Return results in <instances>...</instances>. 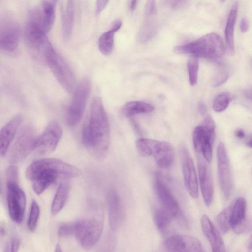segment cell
I'll return each mask as SVG.
<instances>
[{
  "label": "cell",
  "mask_w": 252,
  "mask_h": 252,
  "mask_svg": "<svg viewBox=\"0 0 252 252\" xmlns=\"http://www.w3.org/2000/svg\"><path fill=\"white\" fill-rule=\"evenodd\" d=\"M20 242L19 238L13 237L7 242L4 249V252H18Z\"/></svg>",
  "instance_id": "cell-38"
},
{
  "label": "cell",
  "mask_w": 252,
  "mask_h": 252,
  "mask_svg": "<svg viewBox=\"0 0 252 252\" xmlns=\"http://www.w3.org/2000/svg\"><path fill=\"white\" fill-rule=\"evenodd\" d=\"M173 50L178 54H189L197 58L217 60L223 56L225 47L221 37L212 32L188 44L176 46Z\"/></svg>",
  "instance_id": "cell-3"
},
{
  "label": "cell",
  "mask_w": 252,
  "mask_h": 252,
  "mask_svg": "<svg viewBox=\"0 0 252 252\" xmlns=\"http://www.w3.org/2000/svg\"><path fill=\"white\" fill-rule=\"evenodd\" d=\"M22 121V116L17 115L6 123L0 130V156H3L6 153Z\"/></svg>",
  "instance_id": "cell-19"
},
{
  "label": "cell",
  "mask_w": 252,
  "mask_h": 252,
  "mask_svg": "<svg viewBox=\"0 0 252 252\" xmlns=\"http://www.w3.org/2000/svg\"><path fill=\"white\" fill-rule=\"evenodd\" d=\"M6 184L19 185V169L15 165L8 167L6 170Z\"/></svg>",
  "instance_id": "cell-36"
},
{
  "label": "cell",
  "mask_w": 252,
  "mask_h": 252,
  "mask_svg": "<svg viewBox=\"0 0 252 252\" xmlns=\"http://www.w3.org/2000/svg\"><path fill=\"white\" fill-rule=\"evenodd\" d=\"M235 135L239 138H243L245 136V134L242 129H238L235 131Z\"/></svg>",
  "instance_id": "cell-46"
},
{
  "label": "cell",
  "mask_w": 252,
  "mask_h": 252,
  "mask_svg": "<svg viewBox=\"0 0 252 252\" xmlns=\"http://www.w3.org/2000/svg\"><path fill=\"white\" fill-rule=\"evenodd\" d=\"M249 28V24L247 19L244 17L240 22V29L242 32H246Z\"/></svg>",
  "instance_id": "cell-44"
},
{
  "label": "cell",
  "mask_w": 252,
  "mask_h": 252,
  "mask_svg": "<svg viewBox=\"0 0 252 252\" xmlns=\"http://www.w3.org/2000/svg\"><path fill=\"white\" fill-rule=\"evenodd\" d=\"M92 88L91 80L88 77L81 79L76 87L69 108L68 123L73 126L81 119L89 97Z\"/></svg>",
  "instance_id": "cell-6"
},
{
  "label": "cell",
  "mask_w": 252,
  "mask_h": 252,
  "mask_svg": "<svg viewBox=\"0 0 252 252\" xmlns=\"http://www.w3.org/2000/svg\"><path fill=\"white\" fill-rule=\"evenodd\" d=\"M0 191H1V187H0Z\"/></svg>",
  "instance_id": "cell-52"
},
{
  "label": "cell",
  "mask_w": 252,
  "mask_h": 252,
  "mask_svg": "<svg viewBox=\"0 0 252 252\" xmlns=\"http://www.w3.org/2000/svg\"><path fill=\"white\" fill-rule=\"evenodd\" d=\"M7 205L10 216L13 221L20 224L24 216L26 195L19 185L7 184Z\"/></svg>",
  "instance_id": "cell-12"
},
{
  "label": "cell",
  "mask_w": 252,
  "mask_h": 252,
  "mask_svg": "<svg viewBox=\"0 0 252 252\" xmlns=\"http://www.w3.org/2000/svg\"><path fill=\"white\" fill-rule=\"evenodd\" d=\"M160 141L148 139L140 138L136 141V147L139 154L144 156H153L157 151Z\"/></svg>",
  "instance_id": "cell-30"
},
{
  "label": "cell",
  "mask_w": 252,
  "mask_h": 252,
  "mask_svg": "<svg viewBox=\"0 0 252 252\" xmlns=\"http://www.w3.org/2000/svg\"><path fill=\"white\" fill-rule=\"evenodd\" d=\"M40 214V208L36 201H32L28 221V227L30 231H34L37 227Z\"/></svg>",
  "instance_id": "cell-35"
},
{
  "label": "cell",
  "mask_w": 252,
  "mask_h": 252,
  "mask_svg": "<svg viewBox=\"0 0 252 252\" xmlns=\"http://www.w3.org/2000/svg\"><path fill=\"white\" fill-rule=\"evenodd\" d=\"M182 166L185 188L189 194L194 198L199 196L198 184L193 161L188 150L181 149Z\"/></svg>",
  "instance_id": "cell-15"
},
{
  "label": "cell",
  "mask_w": 252,
  "mask_h": 252,
  "mask_svg": "<svg viewBox=\"0 0 252 252\" xmlns=\"http://www.w3.org/2000/svg\"><path fill=\"white\" fill-rule=\"evenodd\" d=\"M57 0H43L40 6L45 29L48 32L53 27L55 18Z\"/></svg>",
  "instance_id": "cell-29"
},
{
  "label": "cell",
  "mask_w": 252,
  "mask_h": 252,
  "mask_svg": "<svg viewBox=\"0 0 252 252\" xmlns=\"http://www.w3.org/2000/svg\"><path fill=\"white\" fill-rule=\"evenodd\" d=\"M62 130L56 121H51L43 133L37 137L34 150L39 155H46L56 148L62 136Z\"/></svg>",
  "instance_id": "cell-11"
},
{
  "label": "cell",
  "mask_w": 252,
  "mask_h": 252,
  "mask_svg": "<svg viewBox=\"0 0 252 252\" xmlns=\"http://www.w3.org/2000/svg\"><path fill=\"white\" fill-rule=\"evenodd\" d=\"M20 30L18 24L7 17L0 18V51L15 52L18 48Z\"/></svg>",
  "instance_id": "cell-9"
},
{
  "label": "cell",
  "mask_w": 252,
  "mask_h": 252,
  "mask_svg": "<svg viewBox=\"0 0 252 252\" xmlns=\"http://www.w3.org/2000/svg\"><path fill=\"white\" fill-rule=\"evenodd\" d=\"M171 8L175 9H178L183 7L186 3V1L183 0H171L168 1Z\"/></svg>",
  "instance_id": "cell-43"
},
{
  "label": "cell",
  "mask_w": 252,
  "mask_h": 252,
  "mask_svg": "<svg viewBox=\"0 0 252 252\" xmlns=\"http://www.w3.org/2000/svg\"><path fill=\"white\" fill-rule=\"evenodd\" d=\"M74 16V1L68 0L64 5L62 16V33L65 40H68L71 35Z\"/></svg>",
  "instance_id": "cell-23"
},
{
  "label": "cell",
  "mask_w": 252,
  "mask_h": 252,
  "mask_svg": "<svg viewBox=\"0 0 252 252\" xmlns=\"http://www.w3.org/2000/svg\"><path fill=\"white\" fill-rule=\"evenodd\" d=\"M247 145L250 148L252 147V138H251V136H250V137L248 138V140H247Z\"/></svg>",
  "instance_id": "cell-49"
},
{
  "label": "cell",
  "mask_w": 252,
  "mask_h": 252,
  "mask_svg": "<svg viewBox=\"0 0 252 252\" xmlns=\"http://www.w3.org/2000/svg\"><path fill=\"white\" fill-rule=\"evenodd\" d=\"M215 134L205 130L201 125L195 128L192 134V141L195 151L200 153L203 146L207 143L213 144Z\"/></svg>",
  "instance_id": "cell-28"
},
{
  "label": "cell",
  "mask_w": 252,
  "mask_h": 252,
  "mask_svg": "<svg viewBox=\"0 0 252 252\" xmlns=\"http://www.w3.org/2000/svg\"><path fill=\"white\" fill-rule=\"evenodd\" d=\"M37 138L31 126H24L18 133L11 149V161L15 163L24 159L34 150Z\"/></svg>",
  "instance_id": "cell-8"
},
{
  "label": "cell",
  "mask_w": 252,
  "mask_h": 252,
  "mask_svg": "<svg viewBox=\"0 0 252 252\" xmlns=\"http://www.w3.org/2000/svg\"><path fill=\"white\" fill-rule=\"evenodd\" d=\"M122 24L121 20H116L111 28L104 32L99 37L98 46L102 54L109 55L112 53L114 45V34L121 28Z\"/></svg>",
  "instance_id": "cell-21"
},
{
  "label": "cell",
  "mask_w": 252,
  "mask_h": 252,
  "mask_svg": "<svg viewBox=\"0 0 252 252\" xmlns=\"http://www.w3.org/2000/svg\"><path fill=\"white\" fill-rule=\"evenodd\" d=\"M75 229V222L62 223L59 227L58 234L61 237L69 236L74 235Z\"/></svg>",
  "instance_id": "cell-37"
},
{
  "label": "cell",
  "mask_w": 252,
  "mask_h": 252,
  "mask_svg": "<svg viewBox=\"0 0 252 252\" xmlns=\"http://www.w3.org/2000/svg\"><path fill=\"white\" fill-rule=\"evenodd\" d=\"M198 170L202 195L205 204L209 206L212 202L214 188L211 170L208 162L200 156H198Z\"/></svg>",
  "instance_id": "cell-16"
},
{
  "label": "cell",
  "mask_w": 252,
  "mask_h": 252,
  "mask_svg": "<svg viewBox=\"0 0 252 252\" xmlns=\"http://www.w3.org/2000/svg\"><path fill=\"white\" fill-rule=\"evenodd\" d=\"M154 188L160 205L159 208L168 214L174 219L177 217L180 213L179 204L158 173L155 176Z\"/></svg>",
  "instance_id": "cell-13"
},
{
  "label": "cell",
  "mask_w": 252,
  "mask_h": 252,
  "mask_svg": "<svg viewBox=\"0 0 252 252\" xmlns=\"http://www.w3.org/2000/svg\"><path fill=\"white\" fill-rule=\"evenodd\" d=\"M154 220L157 227L161 232H163L167 228L174 219L168 214L158 208L154 213Z\"/></svg>",
  "instance_id": "cell-32"
},
{
  "label": "cell",
  "mask_w": 252,
  "mask_h": 252,
  "mask_svg": "<svg viewBox=\"0 0 252 252\" xmlns=\"http://www.w3.org/2000/svg\"><path fill=\"white\" fill-rule=\"evenodd\" d=\"M157 9L154 0H148L146 3L144 10L145 16L155 15Z\"/></svg>",
  "instance_id": "cell-41"
},
{
  "label": "cell",
  "mask_w": 252,
  "mask_h": 252,
  "mask_svg": "<svg viewBox=\"0 0 252 252\" xmlns=\"http://www.w3.org/2000/svg\"><path fill=\"white\" fill-rule=\"evenodd\" d=\"M202 230L209 241L212 252H227L220 231L206 215L200 220Z\"/></svg>",
  "instance_id": "cell-17"
},
{
  "label": "cell",
  "mask_w": 252,
  "mask_h": 252,
  "mask_svg": "<svg viewBox=\"0 0 252 252\" xmlns=\"http://www.w3.org/2000/svg\"><path fill=\"white\" fill-rule=\"evenodd\" d=\"M70 188V184L67 181L59 184L51 205L53 214H56L63 208L68 197Z\"/></svg>",
  "instance_id": "cell-25"
},
{
  "label": "cell",
  "mask_w": 252,
  "mask_h": 252,
  "mask_svg": "<svg viewBox=\"0 0 252 252\" xmlns=\"http://www.w3.org/2000/svg\"><path fill=\"white\" fill-rule=\"evenodd\" d=\"M238 11V4L235 3L232 6L226 22L225 35L227 53L232 55L235 52L234 29L236 22Z\"/></svg>",
  "instance_id": "cell-24"
},
{
  "label": "cell",
  "mask_w": 252,
  "mask_h": 252,
  "mask_svg": "<svg viewBox=\"0 0 252 252\" xmlns=\"http://www.w3.org/2000/svg\"><path fill=\"white\" fill-rule=\"evenodd\" d=\"M43 53L49 69L62 87L67 92H74L76 87L75 74L67 62L54 48L48 41Z\"/></svg>",
  "instance_id": "cell-4"
},
{
  "label": "cell",
  "mask_w": 252,
  "mask_h": 252,
  "mask_svg": "<svg viewBox=\"0 0 252 252\" xmlns=\"http://www.w3.org/2000/svg\"><path fill=\"white\" fill-rule=\"evenodd\" d=\"M109 236L102 244L99 248L97 252H113L115 248V240L112 237Z\"/></svg>",
  "instance_id": "cell-40"
},
{
  "label": "cell",
  "mask_w": 252,
  "mask_h": 252,
  "mask_svg": "<svg viewBox=\"0 0 252 252\" xmlns=\"http://www.w3.org/2000/svg\"><path fill=\"white\" fill-rule=\"evenodd\" d=\"M54 252H62V250L59 245H56Z\"/></svg>",
  "instance_id": "cell-50"
},
{
  "label": "cell",
  "mask_w": 252,
  "mask_h": 252,
  "mask_svg": "<svg viewBox=\"0 0 252 252\" xmlns=\"http://www.w3.org/2000/svg\"><path fill=\"white\" fill-rule=\"evenodd\" d=\"M110 126L101 97L92 99L82 130L83 145L89 153L98 159L105 158L110 142Z\"/></svg>",
  "instance_id": "cell-1"
},
{
  "label": "cell",
  "mask_w": 252,
  "mask_h": 252,
  "mask_svg": "<svg viewBox=\"0 0 252 252\" xmlns=\"http://www.w3.org/2000/svg\"><path fill=\"white\" fill-rule=\"evenodd\" d=\"M198 109L199 113L201 115H205L207 112V107L205 105V104L202 102L201 101L199 103L198 105Z\"/></svg>",
  "instance_id": "cell-45"
},
{
  "label": "cell",
  "mask_w": 252,
  "mask_h": 252,
  "mask_svg": "<svg viewBox=\"0 0 252 252\" xmlns=\"http://www.w3.org/2000/svg\"><path fill=\"white\" fill-rule=\"evenodd\" d=\"M246 211V201L243 197L238 198L231 206L229 225L230 229H233L237 233L244 230Z\"/></svg>",
  "instance_id": "cell-20"
},
{
  "label": "cell",
  "mask_w": 252,
  "mask_h": 252,
  "mask_svg": "<svg viewBox=\"0 0 252 252\" xmlns=\"http://www.w3.org/2000/svg\"><path fill=\"white\" fill-rule=\"evenodd\" d=\"M155 16H145V19L137 34V40L140 43H146L155 36L157 30Z\"/></svg>",
  "instance_id": "cell-26"
},
{
  "label": "cell",
  "mask_w": 252,
  "mask_h": 252,
  "mask_svg": "<svg viewBox=\"0 0 252 252\" xmlns=\"http://www.w3.org/2000/svg\"><path fill=\"white\" fill-rule=\"evenodd\" d=\"M107 203L109 224L112 230H116L121 224L123 212L120 197L114 189L108 191Z\"/></svg>",
  "instance_id": "cell-18"
},
{
  "label": "cell",
  "mask_w": 252,
  "mask_h": 252,
  "mask_svg": "<svg viewBox=\"0 0 252 252\" xmlns=\"http://www.w3.org/2000/svg\"><path fill=\"white\" fill-rule=\"evenodd\" d=\"M137 0L130 1L129 3V8L131 11H133L135 9L137 4Z\"/></svg>",
  "instance_id": "cell-47"
},
{
  "label": "cell",
  "mask_w": 252,
  "mask_h": 252,
  "mask_svg": "<svg viewBox=\"0 0 252 252\" xmlns=\"http://www.w3.org/2000/svg\"><path fill=\"white\" fill-rule=\"evenodd\" d=\"M46 34L41 7L32 10L28 17L24 31L27 44L32 49H44L49 41Z\"/></svg>",
  "instance_id": "cell-5"
},
{
  "label": "cell",
  "mask_w": 252,
  "mask_h": 252,
  "mask_svg": "<svg viewBox=\"0 0 252 252\" xmlns=\"http://www.w3.org/2000/svg\"><path fill=\"white\" fill-rule=\"evenodd\" d=\"M151 104L141 101H132L126 103L121 112L126 117H131L140 114L150 113L154 110Z\"/></svg>",
  "instance_id": "cell-27"
},
{
  "label": "cell",
  "mask_w": 252,
  "mask_h": 252,
  "mask_svg": "<svg viewBox=\"0 0 252 252\" xmlns=\"http://www.w3.org/2000/svg\"><path fill=\"white\" fill-rule=\"evenodd\" d=\"M153 157L156 164L159 167H169L172 164L174 159L173 146L168 142L160 141L158 149Z\"/></svg>",
  "instance_id": "cell-22"
},
{
  "label": "cell",
  "mask_w": 252,
  "mask_h": 252,
  "mask_svg": "<svg viewBox=\"0 0 252 252\" xmlns=\"http://www.w3.org/2000/svg\"><path fill=\"white\" fill-rule=\"evenodd\" d=\"M232 99V94L228 92H222L217 94L212 101V108L217 112L225 110Z\"/></svg>",
  "instance_id": "cell-31"
},
{
  "label": "cell",
  "mask_w": 252,
  "mask_h": 252,
  "mask_svg": "<svg viewBox=\"0 0 252 252\" xmlns=\"http://www.w3.org/2000/svg\"><path fill=\"white\" fill-rule=\"evenodd\" d=\"M75 234L86 249L93 247L99 240L103 230V222L97 218L85 219L75 222Z\"/></svg>",
  "instance_id": "cell-7"
},
{
  "label": "cell",
  "mask_w": 252,
  "mask_h": 252,
  "mask_svg": "<svg viewBox=\"0 0 252 252\" xmlns=\"http://www.w3.org/2000/svg\"><path fill=\"white\" fill-rule=\"evenodd\" d=\"M187 66L189 83L191 86H194L198 79L199 60L197 58L192 56L189 57L187 61Z\"/></svg>",
  "instance_id": "cell-33"
},
{
  "label": "cell",
  "mask_w": 252,
  "mask_h": 252,
  "mask_svg": "<svg viewBox=\"0 0 252 252\" xmlns=\"http://www.w3.org/2000/svg\"><path fill=\"white\" fill-rule=\"evenodd\" d=\"M230 210L231 206L222 211L216 217V223L223 233H226L230 229L229 225Z\"/></svg>",
  "instance_id": "cell-34"
},
{
  "label": "cell",
  "mask_w": 252,
  "mask_h": 252,
  "mask_svg": "<svg viewBox=\"0 0 252 252\" xmlns=\"http://www.w3.org/2000/svg\"><path fill=\"white\" fill-rule=\"evenodd\" d=\"M81 171L76 167L60 159L47 158L36 160L26 169V178L33 181V189L37 195L42 193L58 178L77 177Z\"/></svg>",
  "instance_id": "cell-2"
},
{
  "label": "cell",
  "mask_w": 252,
  "mask_h": 252,
  "mask_svg": "<svg viewBox=\"0 0 252 252\" xmlns=\"http://www.w3.org/2000/svg\"><path fill=\"white\" fill-rule=\"evenodd\" d=\"M218 180L225 198L230 197L232 190V179L227 151L224 144L220 143L217 148Z\"/></svg>",
  "instance_id": "cell-10"
},
{
  "label": "cell",
  "mask_w": 252,
  "mask_h": 252,
  "mask_svg": "<svg viewBox=\"0 0 252 252\" xmlns=\"http://www.w3.org/2000/svg\"><path fill=\"white\" fill-rule=\"evenodd\" d=\"M251 90H247L244 92V96L250 100H251Z\"/></svg>",
  "instance_id": "cell-48"
},
{
  "label": "cell",
  "mask_w": 252,
  "mask_h": 252,
  "mask_svg": "<svg viewBox=\"0 0 252 252\" xmlns=\"http://www.w3.org/2000/svg\"><path fill=\"white\" fill-rule=\"evenodd\" d=\"M164 248L166 252H205L199 240L189 235L171 236L165 241Z\"/></svg>",
  "instance_id": "cell-14"
},
{
  "label": "cell",
  "mask_w": 252,
  "mask_h": 252,
  "mask_svg": "<svg viewBox=\"0 0 252 252\" xmlns=\"http://www.w3.org/2000/svg\"><path fill=\"white\" fill-rule=\"evenodd\" d=\"M108 2V0H97L96 1L95 12L97 15H99L105 9Z\"/></svg>",
  "instance_id": "cell-42"
},
{
  "label": "cell",
  "mask_w": 252,
  "mask_h": 252,
  "mask_svg": "<svg viewBox=\"0 0 252 252\" xmlns=\"http://www.w3.org/2000/svg\"><path fill=\"white\" fill-rule=\"evenodd\" d=\"M5 233V230L4 228H3L2 227H0V234L1 235H4Z\"/></svg>",
  "instance_id": "cell-51"
},
{
  "label": "cell",
  "mask_w": 252,
  "mask_h": 252,
  "mask_svg": "<svg viewBox=\"0 0 252 252\" xmlns=\"http://www.w3.org/2000/svg\"><path fill=\"white\" fill-rule=\"evenodd\" d=\"M229 78V74L225 71H221L218 73L213 79L212 86L213 87H219L225 82Z\"/></svg>",
  "instance_id": "cell-39"
}]
</instances>
